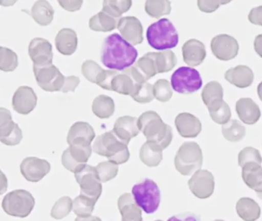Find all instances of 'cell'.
<instances>
[{
	"mask_svg": "<svg viewBox=\"0 0 262 221\" xmlns=\"http://www.w3.org/2000/svg\"><path fill=\"white\" fill-rule=\"evenodd\" d=\"M138 52L117 33L108 35L102 43L101 61L110 70L125 71L136 62Z\"/></svg>",
	"mask_w": 262,
	"mask_h": 221,
	"instance_id": "1",
	"label": "cell"
},
{
	"mask_svg": "<svg viewBox=\"0 0 262 221\" xmlns=\"http://www.w3.org/2000/svg\"><path fill=\"white\" fill-rule=\"evenodd\" d=\"M139 127L148 142L153 143L162 150L168 147L173 138L171 126L162 121L159 114L154 110L144 112L138 119Z\"/></svg>",
	"mask_w": 262,
	"mask_h": 221,
	"instance_id": "2",
	"label": "cell"
},
{
	"mask_svg": "<svg viewBox=\"0 0 262 221\" xmlns=\"http://www.w3.org/2000/svg\"><path fill=\"white\" fill-rule=\"evenodd\" d=\"M93 150L117 165L126 163L130 158L128 144L121 141L113 130L99 135L93 144Z\"/></svg>",
	"mask_w": 262,
	"mask_h": 221,
	"instance_id": "3",
	"label": "cell"
},
{
	"mask_svg": "<svg viewBox=\"0 0 262 221\" xmlns=\"http://www.w3.org/2000/svg\"><path fill=\"white\" fill-rule=\"evenodd\" d=\"M146 37L149 46L156 50H170L179 43V33L168 18H161L150 25Z\"/></svg>",
	"mask_w": 262,
	"mask_h": 221,
	"instance_id": "4",
	"label": "cell"
},
{
	"mask_svg": "<svg viewBox=\"0 0 262 221\" xmlns=\"http://www.w3.org/2000/svg\"><path fill=\"white\" fill-rule=\"evenodd\" d=\"M176 170L184 176H188L200 170L203 164V154L200 146L193 141L182 144L174 161Z\"/></svg>",
	"mask_w": 262,
	"mask_h": 221,
	"instance_id": "5",
	"label": "cell"
},
{
	"mask_svg": "<svg viewBox=\"0 0 262 221\" xmlns=\"http://www.w3.org/2000/svg\"><path fill=\"white\" fill-rule=\"evenodd\" d=\"M133 197L136 204L146 213H153L159 209L161 192L159 186L152 180L145 178L133 187Z\"/></svg>",
	"mask_w": 262,
	"mask_h": 221,
	"instance_id": "6",
	"label": "cell"
},
{
	"mask_svg": "<svg viewBox=\"0 0 262 221\" xmlns=\"http://www.w3.org/2000/svg\"><path fill=\"white\" fill-rule=\"evenodd\" d=\"M34 206V197L25 190H15L7 193L2 203L3 209L7 214L21 218L28 216Z\"/></svg>",
	"mask_w": 262,
	"mask_h": 221,
	"instance_id": "7",
	"label": "cell"
},
{
	"mask_svg": "<svg viewBox=\"0 0 262 221\" xmlns=\"http://www.w3.org/2000/svg\"><path fill=\"white\" fill-rule=\"evenodd\" d=\"M74 173L76 181L80 187V194L97 202L102 194V186L96 167L84 164Z\"/></svg>",
	"mask_w": 262,
	"mask_h": 221,
	"instance_id": "8",
	"label": "cell"
},
{
	"mask_svg": "<svg viewBox=\"0 0 262 221\" xmlns=\"http://www.w3.org/2000/svg\"><path fill=\"white\" fill-rule=\"evenodd\" d=\"M172 89L179 94H192L202 87V79L195 69L190 67L179 68L171 77Z\"/></svg>",
	"mask_w": 262,
	"mask_h": 221,
	"instance_id": "9",
	"label": "cell"
},
{
	"mask_svg": "<svg viewBox=\"0 0 262 221\" xmlns=\"http://www.w3.org/2000/svg\"><path fill=\"white\" fill-rule=\"evenodd\" d=\"M33 72L36 82L46 92H61L66 77L54 64L36 66L33 64Z\"/></svg>",
	"mask_w": 262,
	"mask_h": 221,
	"instance_id": "10",
	"label": "cell"
},
{
	"mask_svg": "<svg viewBox=\"0 0 262 221\" xmlns=\"http://www.w3.org/2000/svg\"><path fill=\"white\" fill-rule=\"evenodd\" d=\"M23 139L20 127L12 119L11 113L8 109L0 108V141L8 146L19 144Z\"/></svg>",
	"mask_w": 262,
	"mask_h": 221,
	"instance_id": "11",
	"label": "cell"
},
{
	"mask_svg": "<svg viewBox=\"0 0 262 221\" xmlns=\"http://www.w3.org/2000/svg\"><path fill=\"white\" fill-rule=\"evenodd\" d=\"M211 49L217 59L229 61L238 54L239 45L234 37L227 34H220L211 39Z\"/></svg>",
	"mask_w": 262,
	"mask_h": 221,
	"instance_id": "12",
	"label": "cell"
},
{
	"mask_svg": "<svg viewBox=\"0 0 262 221\" xmlns=\"http://www.w3.org/2000/svg\"><path fill=\"white\" fill-rule=\"evenodd\" d=\"M188 184L191 193L199 199H207L214 193V178L208 170H197Z\"/></svg>",
	"mask_w": 262,
	"mask_h": 221,
	"instance_id": "13",
	"label": "cell"
},
{
	"mask_svg": "<svg viewBox=\"0 0 262 221\" xmlns=\"http://www.w3.org/2000/svg\"><path fill=\"white\" fill-rule=\"evenodd\" d=\"M93 147L83 145H70L62 155V165L67 170L75 173L81 166L86 164L91 157Z\"/></svg>",
	"mask_w": 262,
	"mask_h": 221,
	"instance_id": "14",
	"label": "cell"
},
{
	"mask_svg": "<svg viewBox=\"0 0 262 221\" xmlns=\"http://www.w3.org/2000/svg\"><path fill=\"white\" fill-rule=\"evenodd\" d=\"M50 170L51 165L47 160L36 157H29L21 163V173L30 182H39L50 173Z\"/></svg>",
	"mask_w": 262,
	"mask_h": 221,
	"instance_id": "15",
	"label": "cell"
},
{
	"mask_svg": "<svg viewBox=\"0 0 262 221\" xmlns=\"http://www.w3.org/2000/svg\"><path fill=\"white\" fill-rule=\"evenodd\" d=\"M29 55L34 65L46 66L53 64V46L45 38H33L29 46Z\"/></svg>",
	"mask_w": 262,
	"mask_h": 221,
	"instance_id": "16",
	"label": "cell"
},
{
	"mask_svg": "<svg viewBox=\"0 0 262 221\" xmlns=\"http://www.w3.org/2000/svg\"><path fill=\"white\" fill-rule=\"evenodd\" d=\"M118 29L122 38L133 46L141 44L143 41V27L136 17L125 16L119 18Z\"/></svg>",
	"mask_w": 262,
	"mask_h": 221,
	"instance_id": "17",
	"label": "cell"
},
{
	"mask_svg": "<svg viewBox=\"0 0 262 221\" xmlns=\"http://www.w3.org/2000/svg\"><path fill=\"white\" fill-rule=\"evenodd\" d=\"M37 96L32 87L21 86L15 92L13 97V108L21 115H29L37 104Z\"/></svg>",
	"mask_w": 262,
	"mask_h": 221,
	"instance_id": "18",
	"label": "cell"
},
{
	"mask_svg": "<svg viewBox=\"0 0 262 221\" xmlns=\"http://www.w3.org/2000/svg\"><path fill=\"white\" fill-rule=\"evenodd\" d=\"M96 137L94 129L89 123L77 121L69 130L67 143L70 145L90 146Z\"/></svg>",
	"mask_w": 262,
	"mask_h": 221,
	"instance_id": "19",
	"label": "cell"
},
{
	"mask_svg": "<svg viewBox=\"0 0 262 221\" xmlns=\"http://www.w3.org/2000/svg\"><path fill=\"white\" fill-rule=\"evenodd\" d=\"M174 124L179 135L183 138H196L202 131L200 120L187 112L179 114L174 120Z\"/></svg>",
	"mask_w": 262,
	"mask_h": 221,
	"instance_id": "20",
	"label": "cell"
},
{
	"mask_svg": "<svg viewBox=\"0 0 262 221\" xmlns=\"http://www.w3.org/2000/svg\"><path fill=\"white\" fill-rule=\"evenodd\" d=\"M113 132L125 144H129L132 138L139 135L140 129L137 118L131 116L120 117L115 123Z\"/></svg>",
	"mask_w": 262,
	"mask_h": 221,
	"instance_id": "21",
	"label": "cell"
},
{
	"mask_svg": "<svg viewBox=\"0 0 262 221\" xmlns=\"http://www.w3.org/2000/svg\"><path fill=\"white\" fill-rule=\"evenodd\" d=\"M182 55L184 61L188 65H199L206 58V49L205 45L199 40L191 39L185 41L182 46Z\"/></svg>",
	"mask_w": 262,
	"mask_h": 221,
	"instance_id": "22",
	"label": "cell"
},
{
	"mask_svg": "<svg viewBox=\"0 0 262 221\" xmlns=\"http://www.w3.org/2000/svg\"><path fill=\"white\" fill-rule=\"evenodd\" d=\"M235 109L241 121L249 125L257 123L261 115L258 105L250 98H240L236 102Z\"/></svg>",
	"mask_w": 262,
	"mask_h": 221,
	"instance_id": "23",
	"label": "cell"
},
{
	"mask_svg": "<svg viewBox=\"0 0 262 221\" xmlns=\"http://www.w3.org/2000/svg\"><path fill=\"white\" fill-rule=\"evenodd\" d=\"M118 207L122 215V221H143L142 208L136 204L131 193H125L119 196Z\"/></svg>",
	"mask_w": 262,
	"mask_h": 221,
	"instance_id": "24",
	"label": "cell"
},
{
	"mask_svg": "<svg viewBox=\"0 0 262 221\" xmlns=\"http://www.w3.org/2000/svg\"><path fill=\"white\" fill-rule=\"evenodd\" d=\"M228 82L240 89L249 87L254 81L253 71L246 65H237L228 69L225 74Z\"/></svg>",
	"mask_w": 262,
	"mask_h": 221,
	"instance_id": "25",
	"label": "cell"
},
{
	"mask_svg": "<svg viewBox=\"0 0 262 221\" xmlns=\"http://www.w3.org/2000/svg\"><path fill=\"white\" fill-rule=\"evenodd\" d=\"M223 87L220 83L212 81L206 84L202 90V98L208 112L216 110L223 104Z\"/></svg>",
	"mask_w": 262,
	"mask_h": 221,
	"instance_id": "26",
	"label": "cell"
},
{
	"mask_svg": "<svg viewBox=\"0 0 262 221\" xmlns=\"http://www.w3.org/2000/svg\"><path fill=\"white\" fill-rule=\"evenodd\" d=\"M242 176L245 184L256 193H262L261 164L250 162L242 167Z\"/></svg>",
	"mask_w": 262,
	"mask_h": 221,
	"instance_id": "27",
	"label": "cell"
},
{
	"mask_svg": "<svg viewBox=\"0 0 262 221\" xmlns=\"http://www.w3.org/2000/svg\"><path fill=\"white\" fill-rule=\"evenodd\" d=\"M56 49L63 55H71L77 49L78 37L71 29H62L58 32L56 39Z\"/></svg>",
	"mask_w": 262,
	"mask_h": 221,
	"instance_id": "28",
	"label": "cell"
},
{
	"mask_svg": "<svg viewBox=\"0 0 262 221\" xmlns=\"http://www.w3.org/2000/svg\"><path fill=\"white\" fill-rule=\"evenodd\" d=\"M236 212L244 221H256L260 216V207L254 200L242 197L236 204Z\"/></svg>",
	"mask_w": 262,
	"mask_h": 221,
	"instance_id": "29",
	"label": "cell"
},
{
	"mask_svg": "<svg viewBox=\"0 0 262 221\" xmlns=\"http://www.w3.org/2000/svg\"><path fill=\"white\" fill-rule=\"evenodd\" d=\"M54 9L49 2L39 0L36 2L31 9V15L38 24L47 26L52 23L54 16Z\"/></svg>",
	"mask_w": 262,
	"mask_h": 221,
	"instance_id": "30",
	"label": "cell"
},
{
	"mask_svg": "<svg viewBox=\"0 0 262 221\" xmlns=\"http://www.w3.org/2000/svg\"><path fill=\"white\" fill-rule=\"evenodd\" d=\"M162 150H163L156 144L146 141L140 148L139 158L148 167H157L163 158Z\"/></svg>",
	"mask_w": 262,
	"mask_h": 221,
	"instance_id": "31",
	"label": "cell"
},
{
	"mask_svg": "<svg viewBox=\"0 0 262 221\" xmlns=\"http://www.w3.org/2000/svg\"><path fill=\"white\" fill-rule=\"evenodd\" d=\"M136 81L127 72H119L112 82V91L124 95H131L134 92L136 84Z\"/></svg>",
	"mask_w": 262,
	"mask_h": 221,
	"instance_id": "32",
	"label": "cell"
},
{
	"mask_svg": "<svg viewBox=\"0 0 262 221\" xmlns=\"http://www.w3.org/2000/svg\"><path fill=\"white\" fill-rule=\"evenodd\" d=\"M119 20L101 11L90 20V28L95 32H108L118 27Z\"/></svg>",
	"mask_w": 262,
	"mask_h": 221,
	"instance_id": "33",
	"label": "cell"
},
{
	"mask_svg": "<svg viewBox=\"0 0 262 221\" xmlns=\"http://www.w3.org/2000/svg\"><path fill=\"white\" fill-rule=\"evenodd\" d=\"M92 109L98 118L102 119L110 118L115 112L114 101L107 95H99L93 101Z\"/></svg>",
	"mask_w": 262,
	"mask_h": 221,
	"instance_id": "34",
	"label": "cell"
},
{
	"mask_svg": "<svg viewBox=\"0 0 262 221\" xmlns=\"http://www.w3.org/2000/svg\"><path fill=\"white\" fill-rule=\"evenodd\" d=\"M134 67L145 81L159 74L152 52H148L139 58Z\"/></svg>",
	"mask_w": 262,
	"mask_h": 221,
	"instance_id": "35",
	"label": "cell"
},
{
	"mask_svg": "<svg viewBox=\"0 0 262 221\" xmlns=\"http://www.w3.org/2000/svg\"><path fill=\"white\" fill-rule=\"evenodd\" d=\"M222 135L227 141L231 142H238L242 141L246 135V128L237 120H230L222 127Z\"/></svg>",
	"mask_w": 262,
	"mask_h": 221,
	"instance_id": "36",
	"label": "cell"
},
{
	"mask_svg": "<svg viewBox=\"0 0 262 221\" xmlns=\"http://www.w3.org/2000/svg\"><path fill=\"white\" fill-rule=\"evenodd\" d=\"M152 55L159 74L170 72L177 64V57L171 50L152 52Z\"/></svg>",
	"mask_w": 262,
	"mask_h": 221,
	"instance_id": "37",
	"label": "cell"
},
{
	"mask_svg": "<svg viewBox=\"0 0 262 221\" xmlns=\"http://www.w3.org/2000/svg\"><path fill=\"white\" fill-rule=\"evenodd\" d=\"M133 2L131 0H105L102 3V10L113 18H118L128 12L131 8Z\"/></svg>",
	"mask_w": 262,
	"mask_h": 221,
	"instance_id": "38",
	"label": "cell"
},
{
	"mask_svg": "<svg viewBox=\"0 0 262 221\" xmlns=\"http://www.w3.org/2000/svg\"><path fill=\"white\" fill-rule=\"evenodd\" d=\"M145 10L149 16L159 18L162 15H169L171 10V2L168 0H148Z\"/></svg>",
	"mask_w": 262,
	"mask_h": 221,
	"instance_id": "39",
	"label": "cell"
},
{
	"mask_svg": "<svg viewBox=\"0 0 262 221\" xmlns=\"http://www.w3.org/2000/svg\"><path fill=\"white\" fill-rule=\"evenodd\" d=\"M96 204L91 198L80 194L73 201V211L79 217H86L91 216Z\"/></svg>",
	"mask_w": 262,
	"mask_h": 221,
	"instance_id": "40",
	"label": "cell"
},
{
	"mask_svg": "<svg viewBox=\"0 0 262 221\" xmlns=\"http://www.w3.org/2000/svg\"><path fill=\"white\" fill-rule=\"evenodd\" d=\"M131 97L134 101L140 104L151 102L155 98L152 84H149L147 81L139 83L136 84Z\"/></svg>",
	"mask_w": 262,
	"mask_h": 221,
	"instance_id": "41",
	"label": "cell"
},
{
	"mask_svg": "<svg viewBox=\"0 0 262 221\" xmlns=\"http://www.w3.org/2000/svg\"><path fill=\"white\" fill-rule=\"evenodd\" d=\"M19 61L16 53L8 48H0V69L4 72H13L17 68Z\"/></svg>",
	"mask_w": 262,
	"mask_h": 221,
	"instance_id": "42",
	"label": "cell"
},
{
	"mask_svg": "<svg viewBox=\"0 0 262 221\" xmlns=\"http://www.w3.org/2000/svg\"><path fill=\"white\" fill-rule=\"evenodd\" d=\"M73 201L70 196L59 198L51 210V216L56 219H61L70 214L73 210Z\"/></svg>",
	"mask_w": 262,
	"mask_h": 221,
	"instance_id": "43",
	"label": "cell"
},
{
	"mask_svg": "<svg viewBox=\"0 0 262 221\" xmlns=\"http://www.w3.org/2000/svg\"><path fill=\"white\" fill-rule=\"evenodd\" d=\"M101 182H108L114 179L119 172V166L111 161H103L96 167Z\"/></svg>",
	"mask_w": 262,
	"mask_h": 221,
	"instance_id": "44",
	"label": "cell"
},
{
	"mask_svg": "<svg viewBox=\"0 0 262 221\" xmlns=\"http://www.w3.org/2000/svg\"><path fill=\"white\" fill-rule=\"evenodd\" d=\"M154 96L161 102H167L172 97L173 92L169 81L166 79H159L153 85Z\"/></svg>",
	"mask_w": 262,
	"mask_h": 221,
	"instance_id": "45",
	"label": "cell"
},
{
	"mask_svg": "<svg viewBox=\"0 0 262 221\" xmlns=\"http://www.w3.org/2000/svg\"><path fill=\"white\" fill-rule=\"evenodd\" d=\"M250 162L261 164L262 158L260 151L252 147H246L238 153V164L241 167Z\"/></svg>",
	"mask_w": 262,
	"mask_h": 221,
	"instance_id": "46",
	"label": "cell"
},
{
	"mask_svg": "<svg viewBox=\"0 0 262 221\" xmlns=\"http://www.w3.org/2000/svg\"><path fill=\"white\" fill-rule=\"evenodd\" d=\"M103 71L104 69L93 60H86L82 65V73L83 76L90 82L95 84H96L98 78Z\"/></svg>",
	"mask_w": 262,
	"mask_h": 221,
	"instance_id": "47",
	"label": "cell"
},
{
	"mask_svg": "<svg viewBox=\"0 0 262 221\" xmlns=\"http://www.w3.org/2000/svg\"><path fill=\"white\" fill-rule=\"evenodd\" d=\"M209 114L211 119L214 122L222 125L228 123L231 119V109L225 101H224L223 104L219 108L209 112Z\"/></svg>",
	"mask_w": 262,
	"mask_h": 221,
	"instance_id": "48",
	"label": "cell"
},
{
	"mask_svg": "<svg viewBox=\"0 0 262 221\" xmlns=\"http://www.w3.org/2000/svg\"><path fill=\"white\" fill-rule=\"evenodd\" d=\"M119 72L116 70H104L98 78L96 84L102 89L112 91V82Z\"/></svg>",
	"mask_w": 262,
	"mask_h": 221,
	"instance_id": "49",
	"label": "cell"
},
{
	"mask_svg": "<svg viewBox=\"0 0 262 221\" xmlns=\"http://www.w3.org/2000/svg\"><path fill=\"white\" fill-rule=\"evenodd\" d=\"M230 1H209V0H199L198 1V7L202 12L206 13H211L216 9H219L222 5L227 4Z\"/></svg>",
	"mask_w": 262,
	"mask_h": 221,
	"instance_id": "50",
	"label": "cell"
},
{
	"mask_svg": "<svg viewBox=\"0 0 262 221\" xmlns=\"http://www.w3.org/2000/svg\"><path fill=\"white\" fill-rule=\"evenodd\" d=\"M79 83H80V79H79V77L73 76V75L66 77L65 82H64L63 87H62L61 92H63V93L75 92Z\"/></svg>",
	"mask_w": 262,
	"mask_h": 221,
	"instance_id": "51",
	"label": "cell"
},
{
	"mask_svg": "<svg viewBox=\"0 0 262 221\" xmlns=\"http://www.w3.org/2000/svg\"><path fill=\"white\" fill-rule=\"evenodd\" d=\"M248 20L252 24L262 26V6L253 8L248 15Z\"/></svg>",
	"mask_w": 262,
	"mask_h": 221,
	"instance_id": "52",
	"label": "cell"
},
{
	"mask_svg": "<svg viewBox=\"0 0 262 221\" xmlns=\"http://www.w3.org/2000/svg\"><path fill=\"white\" fill-rule=\"evenodd\" d=\"M167 221H202L200 216L193 213H183L171 216Z\"/></svg>",
	"mask_w": 262,
	"mask_h": 221,
	"instance_id": "53",
	"label": "cell"
},
{
	"mask_svg": "<svg viewBox=\"0 0 262 221\" xmlns=\"http://www.w3.org/2000/svg\"><path fill=\"white\" fill-rule=\"evenodd\" d=\"M61 7L63 8L66 10L70 12H75V11L79 10L81 9L83 2L82 0H77V1H58Z\"/></svg>",
	"mask_w": 262,
	"mask_h": 221,
	"instance_id": "54",
	"label": "cell"
},
{
	"mask_svg": "<svg viewBox=\"0 0 262 221\" xmlns=\"http://www.w3.org/2000/svg\"><path fill=\"white\" fill-rule=\"evenodd\" d=\"M254 50L256 53L262 58V35H258L255 37L254 41Z\"/></svg>",
	"mask_w": 262,
	"mask_h": 221,
	"instance_id": "55",
	"label": "cell"
},
{
	"mask_svg": "<svg viewBox=\"0 0 262 221\" xmlns=\"http://www.w3.org/2000/svg\"><path fill=\"white\" fill-rule=\"evenodd\" d=\"M75 221H102V219L98 217V216H86V217H79V216H78V217L75 219Z\"/></svg>",
	"mask_w": 262,
	"mask_h": 221,
	"instance_id": "56",
	"label": "cell"
},
{
	"mask_svg": "<svg viewBox=\"0 0 262 221\" xmlns=\"http://www.w3.org/2000/svg\"><path fill=\"white\" fill-rule=\"evenodd\" d=\"M257 95H258L259 98H260V101H262V81L258 84L257 86Z\"/></svg>",
	"mask_w": 262,
	"mask_h": 221,
	"instance_id": "57",
	"label": "cell"
},
{
	"mask_svg": "<svg viewBox=\"0 0 262 221\" xmlns=\"http://www.w3.org/2000/svg\"><path fill=\"white\" fill-rule=\"evenodd\" d=\"M257 196L260 199H262V193H257Z\"/></svg>",
	"mask_w": 262,
	"mask_h": 221,
	"instance_id": "58",
	"label": "cell"
},
{
	"mask_svg": "<svg viewBox=\"0 0 262 221\" xmlns=\"http://www.w3.org/2000/svg\"><path fill=\"white\" fill-rule=\"evenodd\" d=\"M213 221H225V220H223V219H214V220H213Z\"/></svg>",
	"mask_w": 262,
	"mask_h": 221,
	"instance_id": "59",
	"label": "cell"
},
{
	"mask_svg": "<svg viewBox=\"0 0 262 221\" xmlns=\"http://www.w3.org/2000/svg\"><path fill=\"white\" fill-rule=\"evenodd\" d=\"M155 221H163V220H161V219H157V220H155Z\"/></svg>",
	"mask_w": 262,
	"mask_h": 221,
	"instance_id": "60",
	"label": "cell"
}]
</instances>
